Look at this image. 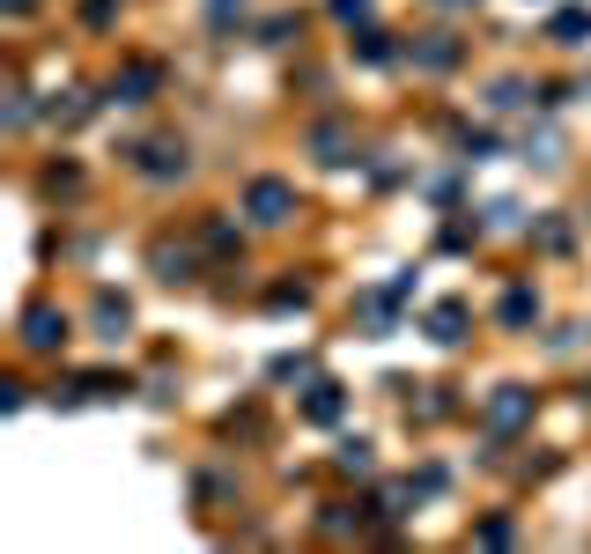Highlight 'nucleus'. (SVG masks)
Segmentation results:
<instances>
[{
	"label": "nucleus",
	"mask_w": 591,
	"mask_h": 554,
	"mask_svg": "<svg viewBox=\"0 0 591 554\" xmlns=\"http://www.w3.org/2000/svg\"><path fill=\"white\" fill-rule=\"evenodd\" d=\"M244 215H252L259 229H281L296 215V185H281V178H252V193H244Z\"/></svg>",
	"instance_id": "nucleus-1"
},
{
	"label": "nucleus",
	"mask_w": 591,
	"mask_h": 554,
	"mask_svg": "<svg viewBox=\"0 0 591 554\" xmlns=\"http://www.w3.org/2000/svg\"><path fill=\"white\" fill-rule=\"evenodd\" d=\"M133 156H141L148 178H185V141H141Z\"/></svg>",
	"instance_id": "nucleus-2"
},
{
	"label": "nucleus",
	"mask_w": 591,
	"mask_h": 554,
	"mask_svg": "<svg viewBox=\"0 0 591 554\" xmlns=\"http://www.w3.org/2000/svg\"><path fill=\"white\" fill-rule=\"evenodd\" d=\"M311 156H318V163H348V156H355V133L340 126V119L311 126Z\"/></svg>",
	"instance_id": "nucleus-3"
},
{
	"label": "nucleus",
	"mask_w": 591,
	"mask_h": 554,
	"mask_svg": "<svg viewBox=\"0 0 591 554\" xmlns=\"http://www.w3.org/2000/svg\"><path fill=\"white\" fill-rule=\"evenodd\" d=\"M67 340V318L60 311H45V303H37V311L23 318V348H60Z\"/></svg>",
	"instance_id": "nucleus-4"
},
{
	"label": "nucleus",
	"mask_w": 591,
	"mask_h": 554,
	"mask_svg": "<svg viewBox=\"0 0 591 554\" xmlns=\"http://www.w3.org/2000/svg\"><path fill=\"white\" fill-rule=\"evenodd\" d=\"M525 414H532V392H518V385H503L488 399V429H518Z\"/></svg>",
	"instance_id": "nucleus-5"
},
{
	"label": "nucleus",
	"mask_w": 591,
	"mask_h": 554,
	"mask_svg": "<svg viewBox=\"0 0 591 554\" xmlns=\"http://www.w3.org/2000/svg\"><path fill=\"white\" fill-rule=\"evenodd\" d=\"M156 82H163V67H148V60H141V67H126L119 82H111V97H119V104H141Z\"/></svg>",
	"instance_id": "nucleus-6"
},
{
	"label": "nucleus",
	"mask_w": 591,
	"mask_h": 554,
	"mask_svg": "<svg viewBox=\"0 0 591 554\" xmlns=\"http://www.w3.org/2000/svg\"><path fill=\"white\" fill-rule=\"evenodd\" d=\"M429 340H444V348L466 340V303H436V311H429Z\"/></svg>",
	"instance_id": "nucleus-7"
},
{
	"label": "nucleus",
	"mask_w": 591,
	"mask_h": 554,
	"mask_svg": "<svg viewBox=\"0 0 591 554\" xmlns=\"http://www.w3.org/2000/svg\"><path fill=\"white\" fill-rule=\"evenodd\" d=\"M547 37H555V45H584V37H591V15L569 8V15H555V30H547Z\"/></svg>",
	"instance_id": "nucleus-8"
},
{
	"label": "nucleus",
	"mask_w": 591,
	"mask_h": 554,
	"mask_svg": "<svg viewBox=\"0 0 591 554\" xmlns=\"http://www.w3.org/2000/svg\"><path fill=\"white\" fill-rule=\"evenodd\" d=\"M97 326H104V340H119V333L133 326V311H126L119 296H97Z\"/></svg>",
	"instance_id": "nucleus-9"
},
{
	"label": "nucleus",
	"mask_w": 591,
	"mask_h": 554,
	"mask_svg": "<svg viewBox=\"0 0 591 554\" xmlns=\"http://www.w3.org/2000/svg\"><path fill=\"white\" fill-rule=\"evenodd\" d=\"M414 60H422V67H436V74H444L451 60H459V45H451V37H429V45H414Z\"/></svg>",
	"instance_id": "nucleus-10"
},
{
	"label": "nucleus",
	"mask_w": 591,
	"mask_h": 554,
	"mask_svg": "<svg viewBox=\"0 0 591 554\" xmlns=\"http://www.w3.org/2000/svg\"><path fill=\"white\" fill-rule=\"evenodd\" d=\"M532 318H540V303H532L525 289H510L503 296V326H532Z\"/></svg>",
	"instance_id": "nucleus-11"
},
{
	"label": "nucleus",
	"mask_w": 591,
	"mask_h": 554,
	"mask_svg": "<svg viewBox=\"0 0 591 554\" xmlns=\"http://www.w3.org/2000/svg\"><path fill=\"white\" fill-rule=\"evenodd\" d=\"M303 414H311V422H340V385H318V392H311V407H303Z\"/></svg>",
	"instance_id": "nucleus-12"
},
{
	"label": "nucleus",
	"mask_w": 591,
	"mask_h": 554,
	"mask_svg": "<svg viewBox=\"0 0 591 554\" xmlns=\"http://www.w3.org/2000/svg\"><path fill=\"white\" fill-rule=\"evenodd\" d=\"M488 104H495V111H518V104H532V89H525V82H495Z\"/></svg>",
	"instance_id": "nucleus-13"
},
{
	"label": "nucleus",
	"mask_w": 591,
	"mask_h": 554,
	"mask_svg": "<svg viewBox=\"0 0 591 554\" xmlns=\"http://www.w3.org/2000/svg\"><path fill=\"white\" fill-rule=\"evenodd\" d=\"M355 52H362V60H370V67H385V60H392V45H385V30H362V45H355Z\"/></svg>",
	"instance_id": "nucleus-14"
},
{
	"label": "nucleus",
	"mask_w": 591,
	"mask_h": 554,
	"mask_svg": "<svg viewBox=\"0 0 591 554\" xmlns=\"http://www.w3.org/2000/svg\"><path fill=\"white\" fill-rule=\"evenodd\" d=\"M340 473H370V444H355V436H348V444H340Z\"/></svg>",
	"instance_id": "nucleus-15"
},
{
	"label": "nucleus",
	"mask_w": 591,
	"mask_h": 554,
	"mask_svg": "<svg viewBox=\"0 0 591 554\" xmlns=\"http://www.w3.org/2000/svg\"><path fill=\"white\" fill-rule=\"evenodd\" d=\"M156 266H163V281H185V266H193V259L170 252V244H156Z\"/></svg>",
	"instance_id": "nucleus-16"
},
{
	"label": "nucleus",
	"mask_w": 591,
	"mask_h": 554,
	"mask_svg": "<svg viewBox=\"0 0 591 554\" xmlns=\"http://www.w3.org/2000/svg\"><path fill=\"white\" fill-rule=\"evenodd\" d=\"M333 15H340V23H355V15H370V0H333Z\"/></svg>",
	"instance_id": "nucleus-17"
},
{
	"label": "nucleus",
	"mask_w": 591,
	"mask_h": 554,
	"mask_svg": "<svg viewBox=\"0 0 591 554\" xmlns=\"http://www.w3.org/2000/svg\"><path fill=\"white\" fill-rule=\"evenodd\" d=\"M436 8H466V0H436Z\"/></svg>",
	"instance_id": "nucleus-18"
}]
</instances>
